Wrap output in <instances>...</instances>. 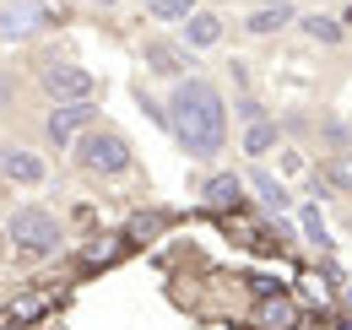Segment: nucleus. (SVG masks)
Wrapping results in <instances>:
<instances>
[{"label": "nucleus", "instance_id": "f257e3e1", "mask_svg": "<svg viewBox=\"0 0 352 330\" xmlns=\"http://www.w3.org/2000/svg\"><path fill=\"white\" fill-rule=\"evenodd\" d=\"M168 124L190 157H217L228 141V103L212 82H179L168 98Z\"/></svg>", "mask_w": 352, "mask_h": 330}, {"label": "nucleus", "instance_id": "f03ea898", "mask_svg": "<svg viewBox=\"0 0 352 330\" xmlns=\"http://www.w3.org/2000/svg\"><path fill=\"white\" fill-rule=\"evenodd\" d=\"M6 239L22 249V254H54L60 222H54V211H44V206H16L11 222H6Z\"/></svg>", "mask_w": 352, "mask_h": 330}, {"label": "nucleus", "instance_id": "7ed1b4c3", "mask_svg": "<svg viewBox=\"0 0 352 330\" xmlns=\"http://www.w3.org/2000/svg\"><path fill=\"white\" fill-rule=\"evenodd\" d=\"M76 163L87 168V173H125V168H131V146H125V135H114V130H87V135L76 141Z\"/></svg>", "mask_w": 352, "mask_h": 330}, {"label": "nucleus", "instance_id": "20e7f679", "mask_svg": "<svg viewBox=\"0 0 352 330\" xmlns=\"http://www.w3.org/2000/svg\"><path fill=\"white\" fill-rule=\"evenodd\" d=\"M38 82H44L49 98H60V103H87L98 82H92L87 65H71V60H44L38 65Z\"/></svg>", "mask_w": 352, "mask_h": 330}, {"label": "nucleus", "instance_id": "39448f33", "mask_svg": "<svg viewBox=\"0 0 352 330\" xmlns=\"http://www.w3.org/2000/svg\"><path fill=\"white\" fill-rule=\"evenodd\" d=\"M98 120V109L92 103H60V109H49V141L54 146H71V141H82Z\"/></svg>", "mask_w": 352, "mask_h": 330}, {"label": "nucleus", "instance_id": "423d86ee", "mask_svg": "<svg viewBox=\"0 0 352 330\" xmlns=\"http://www.w3.org/2000/svg\"><path fill=\"white\" fill-rule=\"evenodd\" d=\"M44 16H49V11L38 6V0H11V6H0V38H11V43L28 38Z\"/></svg>", "mask_w": 352, "mask_h": 330}, {"label": "nucleus", "instance_id": "0eeeda50", "mask_svg": "<svg viewBox=\"0 0 352 330\" xmlns=\"http://www.w3.org/2000/svg\"><path fill=\"white\" fill-rule=\"evenodd\" d=\"M44 157L38 152H22V146H6L0 152V179H11V184H44Z\"/></svg>", "mask_w": 352, "mask_h": 330}, {"label": "nucleus", "instance_id": "6e6552de", "mask_svg": "<svg viewBox=\"0 0 352 330\" xmlns=\"http://www.w3.org/2000/svg\"><path fill=\"white\" fill-rule=\"evenodd\" d=\"M141 60H146V71H157V76L190 71V54H184L174 38H146V43H141Z\"/></svg>", "mask_w": 352, "mask_h": 330}, {"label": "nucleus", "instance_id": "1a4fd4ad", "mask_svg": "<svg viewBox=\"0 0 352 330\" xmlns=\"http://www.w3.org/2000/svg\"><path fill=\"white\" fill-rule=\"evenodd\" d=\"M184 38L195 43V49H212V43L222 38V16H212V11H195V16L184 22Z\"/></svg>", "mask_w": 352, "mask_h": 330}, {"label": "nucleus", "instance_id": "9d476101", "mask_svg": "<svg viewBox=\"0 0 352 330\" xmlns=\"http://www.w3.org/2000/svg\"><path fill=\"white\" fill-rule=\"evenodd\" d=\"M255 320H261L265 330H293V325H298V309L276 292V298H265V303H261V314H255Z\"/></svg>", "mask_w": 352, "mask_h": 330}, {"label": "nucleus", "instance_id": "9b49d317", "mask_svg": "<svg viewBox=\"0 0 352 330\" xmlns=\"http://www.w3.org/2000/svg\"><path fill=\"white\" fill-rule=\"evenodd\" d=\"M287 16H293V6H287V0H271V6H261V11H250L244 28H250V33H276Z\"/></svg>", "mask_w": 352, "mask_h": 330}, {"label": "nucleus", "instance_id": "f8f14e48", "mask_svg": "<svg viewBox=\"0 0 352 330\" xmlns=\"http://www.w3.org/2000/svg\"><path fill=\"white\" fill-rule=\"evenodd\" d=\"M206 206H217V211H233V206H239V179H233V173L206 179Z\"/></svg>", "mask_w": 352, "mask_h": 330}, {"label": "nucleus", "instance_id": "ddd939ff", "mask_svg": "<svg viewBox=\"0 0 352 330\" xmlns=\"http://www.w3.org/2000/svg\"><path fill=\"white\" fill-rule=\"evenodd\" d=\"M152 16L157 22H190L195 16V0H152Z\"/></svg>", "mask_w": 352, "mask_h": 330}, {"label": "nucleus", "instance_id": "4468645a", "mask_svg": "<svg viewBox=\"0 0 352 330\" xmlns=\"http://www.w3.org/2000/svg\"><path fill=\"white\" fill-rule=\"evenodd\" d=\"M304 33L320 43H342V22L336 16H304Z\"/></svg>", "mask_w": 352, "mask_h": 330}, {"label": "nucleus", "instance_id": "2eb2a0df", "mask_svg": "<svg viewBox=\"0 0 352 330\" xmlns=\"http://www.w3.org/2000/svg\"><path fill=\"white\" fill-rule=\"evenodd\" d=\"M271 141H276V130H271L265 120H255V124H250V135H244V152H250V157H265Z\"/></svg>", "mask_w": 352, "mask_h": 330}, {"label": "nucleus", "instance_id": "dca6fc26", "mask_svg": "<svg viewBox=\"0 0 352 330\" xmlns=\"http://www.w3.org/2000/svg\"><path fill=\"white\" fill-rule=\"evenodd\" d=\"M255 190H261V201L265 206H287V190H282V184H276V179H271V173H255Z\"/></svg>", "mask_w": 352, "mask_h": 330}, {"label": "nucleus", "instance_id": "f3484780", "mask_svg": "<svg viewBox=\"0 0 352 330\" xmlns=\"http://www.w3.org/2000/svg\"><path fill=\"white\" fill-rule=\"evenodd\" d=\"M120 254V244H92L87 249V265H103V260H114Z\"/></svg>", "mask_w": 352, "mask_h": 330}, {"label": "nucleus", "instance_id": "a211bd4d", "mask_svg": "<svg viewBox=\"0 0 352 330\" xmlns=\"http://www.w3.org/2000/svg\"><path fill=\"white\" fill-rule=\"evenodd\" d=\"M6 103H11V82L0 76V109H6Z\"/></svg>", "mask_w": 352, "mask_h": 330}, {"label": "nucleus", "instance_id": "6ab92c4d", "mask_svg": "<svg viewBox=\"0 0 352 330\" xmlns=\"http://www.w3.org/2000/svg\"><path fill=\"white\" fill-rule=\"evenodd\" d=\"M92 6H114V0H92Z\"/></svg>", "mask_w": 352, "mask_h": 330}, {"label": "nucleus", "instance_id": "aec40b11", "mask_svg": "<svg viewBox=\"0 0 352 330\" xmlns=\"http://www.w3.org/2000/svg\"><path fill=\"white\" fill-rule=\"evenodd\" d=\"M347 303H352V282H347Z\"/></svg>", "mask_w": 352, "mask_h": 330}]
</instances>
